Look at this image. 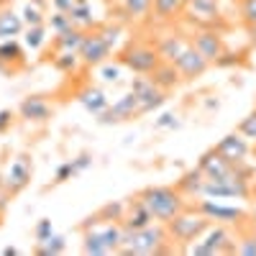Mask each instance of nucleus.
<instances>
[{"label": "nucleus", "mask_w": 256, "mask_h": 256, "mask_svg": "<svg viewBox=\"0 0 256 256\" xmlns=\"http://www.w3.org/2000/svg\"><path fill=\"white\" fill-rule=\"evenodd\" d=\"M182 10H184V0H154V3H152V13L159 20L177 18Z\"/></svg>", "instance_id": "28"}, {"label": "nucleus", "mask_w": 256, "mask_h": 256, "mask_svg": "<svg viewBox=\"0 0 256 256\" xmlns=\"http://www.w3.org/2000/svg\"><path fill=\"white\" fill-rule=\"evenodd\" d=\"M120 70H123V64H120V62L113 64V62L108 59V62H102V64H100V77H102L105 82H118V80H120Z\"/></svg>", "instance_id": "38"}, {"label": "nucleus", "mask_w": 256, "mask_h": 256, "mask_svg": "<svg viewBox=\"0 0 256 256\" xmlns=\"http://www.w3.org/2000/svg\"><path fill=\"white\" fill-rule=\"evenodd\" d=\"M236 254H241V256H256V230L248 233V236L236 238Z\"/></svg>", "instance_id": "36"}, {"label": "nucleus", "mask_w": 256, "mask_h": 256, "mask_svg": "<svg viewBox=\"0 0 256 256\" xmlns=\"http://www.w3.org/2000/svg\"><path fill=\"white\" fill-rule=\"evenodd\" d=\"M198 166L202 169V174H205V177H223V174H228L230 169H233V164L218 152L216 146H212L210 152H205V154L200 156Z\"/></svg>", "instance_id": "20"}, {"label": "nucleus", "mask_w": 256, "mask_h": 256, "mask_svg": "<svg viewBox=\"0 0 256 256\" xmlns=\"http://www.w3.org/2000/svg\"><path fill=\"white\" fill-rule=\"evenodd\" d=\"M136 116H141V105H138V98L128 90L123 98H118L116 102L108 105V110H102V113L98 116V123H102V126L126 123V120H134Z\"/></svg>", "instance_id": "12"}, {"label": "nucleus", "mask_w": 256, "mask_h": 256, "mask_svg": "<svg viewBox=\"0 0 256 256\" xmlns=\"http://www.w3.org/2000/svg\"><path fill=\"white\" fill-rule=\"evenodd\" d=\"M131 92L138 98L141 116L159 110L162 105H164V100H166V90L156 88L148 74H138V77H134V82H131Z\"/></svg>", "instance_id": "9"}, {"label": "nucleus", "mask_w": 256, "mask_h": 256, "mask_svg": "<svg viewBox=\"0 0 256 256\" xmlns=\"http://www.w3.org/2000/svg\"><path fill=\"white\" fill-rule=\"evenodd\" d=\"M152 223H156L154 216L148 212V208H146L138 198H131V200H128L126 216H123V228H128V230H141V228L152 226Z\"/></svg>", "instance_id": "18"}, {"label": "nucleus", "mask_w": 256, "mask_h": 256, "mask_svg": "<svg viewBox=\"0 0 256 256\" xmlns=\"http://www.w3.org/2000/svg\"><path fill=\"white\" fill-rule=\"evenodd\" d=\"M13 118H16V113L10 108H0V134H6L13 126Z\"/></svg>", "instance_id": "43"}, {"label": "nucleus", "mask_w": 256, "mask_h": 256, "mask_svg": "<svg viewBox=\"0 0 256 256\" xmlns=\"http://www.w3.org/2000/svg\"><path fill=\"white\" fill-rule=\"evenodd\" d=\"M236 131L241 134V136H246L248 141H254L256 144V110H251L241 123H238V128H236Z\"/></svg>", "instance_id": "37"}, {"label": "nucleus", "mask_w": 256, "mask_h": 256, "mask_svg": "<svg viewBox=\"0 0 256 256\" xmlns=\"http://www.w3.org/2000/svg\"><path fill=\"white\" fill-rule=\"evenodd\" d=\"M152 77V82L156 84V88H162V90H174L177 84L182 82V74H180V70L174 67V62H159L156 64V70L148 74Z\"/></svg>", "instance_id": "23"}, {"label": "nucleus", "mask_w": 256, "mask_h": 256, "mask_svg": "<svg viewBox=\"0 0 256 256\" xmlns=\"http://www.w3.org/2000/svg\"><path fill=\"white\" fill-rule=\"evenodd\" d=\"M34 251H36L38 256H59V254L67 251V241H64V236L54 233L52 238L41 241V244H36V248H34Z\"/></svg>", "instance_id": "30"}, {"label": "nucleus", "mask_w": 256, "mask_h": 256, "mask_svg": "<svg viewBox=\"0 0 256 256\" xmlns=\"http://www.w3.org/2000/svg\"><path fill=\"white\" fill-rule=\"evenodd\" d=\"M77 174H82V172H80V166L74 164V159L72 162H62L56 166V172H54V184H64V182H70Z\"/></svg>", "instance_id": "35"}, {"label": "nucleus", "mask_w": 256, "mask_h": 256, "mask_svg": "<svg viewBox=\"0 0 256 256\" xmlns=\"http://www.w3.org/2000/svg\"><path fill=\"white\" fill-rule=\"evenodd\" d=\"M52 236H54V226H52V220H49V218H41V220L34 226V241L41 244V241H46V238H52Z\"/></svg>", "instance_id": "39"}, {"label": "nucleus", "mask_w": 256, "mask_h": 256, "mask_svg": "<svg viewBox=\"0 0 256 256\" xmlns=\"http://www.w3.org/2000/svg\"><path fill=\"white\" fill-rule=\"evenodd\" d=\"M174 67L180 70L182 80H198V77H202V74L210 70V62L190 44V46L174 59Z\"/></svg>", "instance_id": "16"}, {"label": "nucleus", "mask_w": 256, "mask_h": 256, "mask_svg": "<svg viewBox=\"0 0 256 256\" xmlns=\"http://www.w3.org/2000/svg\"><path fill=\"white\" fill-rule=\"evenodd\" d=\"M84 36H88V31L84 28H70L64 34H54V49H64V52H80Z\"/></svg>", "instance_id": "26"}, {"label": "nucleus", "mask_w": 256, "mask_h": 256, "mask_svg": "<svg viewBox=\"0 0 256 256\" xmlns=\"http://www.w3.org/2000/svg\"><path fill=\"white\" fill-rule=\"evenodd\" d=\"M98 31L110 41V44L116 46L118 44V36H120V26H113V24H102V26H98Z\"/></svg>", "instance_id": "42"}, {"label": "nucleus", "mask_w": 256, "mask_h": 256, "mask_svg": "<svg viewBox=\"0 0 256 256\" xmlns=\"http://www.w3.org/2000/svg\"><path fill=\"white\" fill-rule=\"evenodd\" d=\"M241 18L244 24L256 26V0H241Z\"/></svg>", "instance_id": "40"}, {"label": "nucleus", "mask_w": 256, "mask_h": 256, "mask_svg": "<svg viewBox=\"0 0 256 256\" xmlns=\"http://www.w3.org/2000/svg\"><path fill=\"white\" fill-rule=\"evenodd\" d=\"M3 6H10V0H0V8H3Z\"/></svg>", "instance_id": "48"}, {"label": "nucleus", "mask_w": 256, "mask_h": 256, "mask_svg": "<svg viewBox=\"0 0 256 256\" xmlns=\"http://www.w3.org/2000/svg\"><path fill=\"white\" fill-rule=\"evenodd\" d=\"M20 18H24L26 26H41V24H46V10L34 6L31 0H26L24 8H20Z\"/></svg>", "instance_id": "33"}, {"label": "nucleus", "mask_w": 256, "mask_h": 256, "mask_svg": "<svg viewBox=\"0 0 256 256\" xmlns=\"http://www.w3.org/2000/svg\"><path fill=\"white\" fill-rule=\"evenodd\" d=\"M26 31V24L20 13H16L10 6H3L0 8V38H18L24 36Z\"/></svg>", "instance_id": "22"}, {"label": "nucleus", "mask_w": 256, "mask_h": 256, "mask_svg": "<svg viewBox=\"0 0 256 256\" xmlns=\"http://www.w3.org/2000/svg\"><path fill=\"white\" fill-rule=\"evenodd\" d=\"M172 238L164 223H152L141 230H123V246L118 254L123 256H159L172 251Z\"/></svg>", "instance_id": "1"}, {"label": "nucleus", "mask_w": 256, "mask_h": 256, "mask_svg": "<svg viewBox=\"0 0 256 256\" xmlns=\"http://www.w3.org/2000/svg\"><path fill=\"white\" fill-rule=\"evenodd\" d=\"M187 46H190V38L182 34H166L156 41V52H159L162 62H174Z\"/></svg>", "instance_id": "21"}, {"label": "nucleus", "mask_w": 256, "mask_h": 256, "mask_svg": "<svg viewBox=\"0 0 256 256\" xmlns=\"http://www.w3.org/2000/svg\"><path fill=\"white\" fill-rule=\"evenodd\" d=\"M31 174H34V164H31V156L26 154H18L16 159H10V164L6 166V174H3V190L8 195H18L24 192L31 182Z\"/></svg>", "instance_id": "10"}, {"label": "nucleus", "mask_w": 256, "mask_h": 256, "mask_svg": "<svg viewBox=\"0 0 256 256\" xmlns=\"http://www.w3.org/2000/svg\"><path fill=\"white\" fill-rule=\"evenodd\" d=\"M49 3L54 6V10H64V13H70L72 6L77 3V0H49Z\"/></svg>", "instance_id": "44"}, {"label": "nucleus", "mask_w": 256, "mask_h": 256, "mask_svg": "<svg viewBox=\"0 0 256 256\" xmlns=\"http://www.w3.org/2000/svg\"><path fill=\"white\" fill-rule=\"evenodd\" d=\"M70 18L74 20L77 28H84V31L98 28V26H95V16H92L90 0H77V3L72 6V10H70Z\"/></svg>", "instance_id": "27"}, {"label": "nucleus", "mask_w": 256, "mask_h": 256, "mask_svg": "<svg viewBox=\"0 0 256 256\" xmlns=\"http://www.w3.org/2000/svg\"><path fill=\"white\" fill-rule=\"evenodd\" d=\"M16 254H18L16 246H6V248H3V256H16Z\"/></svg>", "instance_id": "45"}, {"label": "nucleus", "mask_w": 256, "mask_h": 256, "mask_svg": "<svg viewBox=\"0 0 256 256\" xmlns=\"http://www.w3.org/2000/svg\"><path fill=\"white\" fill-rule=\"evenodd\" d=\"M44 44H46V24L26 26V31H24V46L31 49V52H38Z\"/></svg>", "instance_id": "29"}, {"label": "nucleus", "mask_w": 256, "mask_h": 256, "mask_svg": "<svg viewBox=\"0 0 256 256\" xmlns=\"http://www.w3.org/2000/svg\"><path fill=\"white\" fill-rule=\"evenodd\" d=\"M123 223H98L82 230V251L88 256L118 254L123 246Z\"/></svg>", "instance_id": "3"}, {"label": "nucleus", "mask_w": 256, "mask_h": 256, "mask_svg": "<svg viewBox=\"0 0 256 256\" xmlns=\"http://www.w3.org/2000/svg\"><path fill=\"white\" fill-rule=\"evenodd\" d=\"M26 67V49L18 38H0V72L16 74Z\"/></svg>", "instance_id": "15"}, {"label": "nucleus", "mask_w": 256, "mask_h": 256, "mask_svg": "<svg viewBox=\"0 0 256 256\" xmlns=\"http://www.w3.org/2000/svg\"><path fill=\"white\" fill-rule=\"evenodd\" d=\"M10 3H13V0H10Z\"/></svg>", "instance_id": "49"}, {"label": "nucleus", "mask_w": 256, "mask_h": 256, "mask_svg": "<svg viewBox=\"0 0 256 256\" xmlns=\"http://www.w3.org/2000/svg\"><path fill=\"white\" fill-rule=\"evenodd\" d=\"M113 54V44L108 38H105L98 28L88 31V36H84L82 46H80V56H82V64L84 67H100L102 62H108Z\"/></svg>", "instance_id": "11"}, {"label": "nucleus", "mask_w": 256, "mask_h": 256, "mask_svg": "<svg viewBox=\"0 0 256 256\" xmlns=\"http://www.w3.org/2000/svg\"><path fill=\"white\" fill-rule=\"evenodd\" d=\"M152 3L154 0H120V10L128 18H144L152 13Z\"/></svg>", "instance_id": "31"}, {"label": "nucleus", "mask_w": 256, "mask_h": 256, "mask_svg": "<svg viewBox=\"0 0 256 256\" xmlns=\"http://www.w3.org/2000/svg\"><path fill=\"white\" fill-rule=\"evenodd\" d=\"M190 24H195L200 28H223V16L218 0H184V10Z\"/></svg>", "instance_id": "8"}, {"label": "nucleus", "mask_w": 256, "mask_h": 256, "mask_svg": "<svg viewBox=\"0 0 256 256\" xmlns=\"http://www.w3.org/2000/svg\"><path fill=\"white\" fill-rule=\"evenodd\" d=\"M18 116L28 123H49L54 118V105L44 95H28L20 100Z\"/></svg>", "instance_id": "14"}, {"label": "nucleus", "mask_w": 256, "mask_h": 256, "mask_svg": "<svg viewBox=\"0 0 256 256\" xmlns=\"http://www.w3.org/2000/svg\"><path fill=\"white\" fill-rule=\"evenodd\" d=\"M77 100H80V105L84 110H88L90 116H100L102 110H108V105H110V100H108V95H105L100 88H92V84H88V88H82L80 92H77Z\"/></svg>", "instance_id": "19"}, {"label": "nucleus", "mask_w": 256, "mask_h": 256, "mask_svg": "<svg viewBox=\"0 0 256 256\" xmlns=\"http://www.w3.org/2000/svg\"><path fill=\"white\" fill-rule=\"evenodd\" d=\"M126 205H128V202H105V205L98 210V216H100L102 223H123Z\"/></svg>", "instance_id": "32"}, {"label": "nucleus", "mask_w": 256, "mask_h": 256, "mask_svg": "<svg viewBox=\"0 0 256 256\" xmlns=\"http://www.w3.org/2000/svg\"><path fill=\"white\" fill-rule=\"evenodd\" d=\"M210 64H216L218 56L226 52V44H223V36H220V28H200L190 41Z\"/></svg>", "instance_id": "13"}, {"label": "nucleus", "mask_w": 256, "mask_h": 256, "mask_svg": "<svg viewBox=\"0 0 256 256\" xmlns=\"http://www.w3.org/2000/svg\"><path fill=\"white\" fill-rule=\"evenodd\" d=\"M180 120H177V113H162L156 120H154V128L156 131H164V128H177Z\"/></svg>", "instance_id": "41"}, {"label": "nucleus", "mask_w": 256, "mask_h": 256, "mask_svg": "<svg viewBox=\"0 0 256 256\" xmlns=\"http://www.w3.org/2000/svg\"><path fill=\"white\" fill-rule=\"evenodd\" d=\"M164 226H166V230H169V238H172V244L184 251L190 244H195L212 223L202 216L200 210H195V208L190 205L187 210H182L180 216H174L172 220L164 223Z\"/></svg>", "instance_id": "4"}, {"label": "nucleus", "mask_w": 256, "mask_h": 256, "mask_svg": "<svg viewBox=\"0 0 256 256\" xmlns=\"http://www.w3.org/2000/svg\"><path fill=\"white\" fill-rule=\"evenodd\" d=\"M251 223H254V228H256V205H254V212H251Z\"/></svg>", "instance_id": "47"}, {"label": "nucleus", "mask_w": 256, "mask_h": 256, "mask_svg": "<svg viewBox=\"0 0 256 256\" xmlns=\"http://www.w3.org/2000/svg\"><path fill=\"white\" fill-rule=\"evenodd\" d=\"M136 198L148 208V212L154 216L156 223H169L174 216H180L182 210L190 208V202H187V198L180 192V187H166V184L144 187Z\"/></svg>", "instance_id": "2"}, {"label": "nucleus", "mask_w": 256, "mask_h": 256, "mask_svg": "<svg viewBox=\"0 0 256 256\" xmlns=\"http://www.w3.org/2000/svg\"><path fill=\"white\" fill-rule=\"evenodd\" d=\"M195 210H200L202 216L210 220V223H220V226H238L246 220V210L236 208V205H226L220 200H212V198H198Z\"/></svg>", "instance_id": "7"}, {"label": "nucleus", "mask_w": 256, "mask_h": 256, "mask_svg": "<svg viewBox=\"0 0 256 256\" xmlns=\"http://www.w3.org/2000/svg\"><path fill=\"white\" fill-rule=\"evenodd\" d=\"M46 26H49L54 34H64V31L74 28V20L70 18V13H64V10H54V13L46 18Z\"/></svg>", "instance_id": "34"}, {"label": "nucleus", "mask_w": 256, "mask_h": 256, "mask_svg": "<svg viewBox=\"0 0 256 256\" xmlns=\"http://www.w3.org/2000/svg\"><path fill=\"white\" fill-rule=\"evenodd\" d=\"M118 62L134 74H152L156 70V64L162 62V56H159L156 46L146 44V41H131L118 54Z\"/></svg>", "instance_id": "6"}, {"label": "nucleus", "mask_w": 256, "mask_h": 256, "mask_svg": "<svg viewBox=\"0 0 256 256\" xmlns=\"http://www.w3.org/2000/svg\"><path fill=\"white\" fill-rule=\"evenodd\" d=\"M205 174H202V169L195 166V169H190V172H184L180 180H177V187L180 192L187 198V200H198L202 195V184H205Z\"/></svg>", "instance_id": "24"}, {"label": "nucleus", "mask_w": 256, "mask_h": 256, "mask_svg": "<svg viewBox=\"0 0 256 256\" xmlns=\"http://www.w3.org/2000/svg\"><path fill=\"white\" fill-rule=\"evenodd\" d=\"M216 148H218V152H220L230 164H241V162H246V156H248V138L241 136L238 131H233V134L223 136V138L216 144Z\"/></svg>", "instance_id": "17"}, {"label": "nucleus", "mask_w": 256, "mask_h": 256, "mask_svg": "<svg viewBox=\"0 0 256 256\" xmlns=\"http://www.w3.org/2000/svg\"><path fill=\"white\" fill-rule=\"evenodd\" d=\"M184 254L192 256H220V254H236V236L228 230V226L212 223L202 236L184 248Z\"/></svg>", "instance_id": "5"}, {"label": "nucleus", "mask_w": 256, "mask_h": 256, "mask_svg": "<svg viewBox=\"0 0 256 256\" xmlns=\"http://www.w3.org/2000/svg\"><path fill=\"white\" fill-rule=\"evenodd\" d=\"M31 3H34V6H38V8H44V10H46V6H52L49 0H31Z\"/></svg>", "instance_id": "46"}, {"label": "nucleus", "mask_w": 256, "mask_h": 256, "mask_svg": "<svg viewBox=\"0 0 256 256\" xmlns=\"http://www.w3.org/2000/svg\"><path fill=\"white\" fill-rule=\"evenodd\" d=\"M52 67L59 72V74H77L82 64V56L80 52H64V49H54L52 54Z\"/></svg>", "instance_id": "25"}]
</instances>
